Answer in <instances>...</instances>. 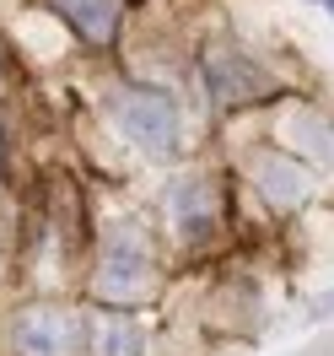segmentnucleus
I'll return each instance as SVG.
<instances>
[{"mask_svg":"<svg viewBox=\"0 0 334 356\" xmlns=\"http://www.w3.org/2000/svg\"><path fill=\"white\" fill-rule=\"evenodd\" d=\"M156 286V259H151V243L146 232L130 222H119L97 243V275H92V291L108 302V308H135L146 302Z\"/></svg>","mask_w":334,"mask_h":356,"instance_id":"nucleus-1","label":"nucleus"},{"mask_svg":"<svg viewBox=\"0 0 334 356\" xmlns=\"http://www.w3.org/2000/svg\"><path fill=\"white\" fill-rule=\"evenodd\" d=\"M108 113L119 135L135 140L140 152L151 156H173L183 140V113H178V97L162 87H146V81H124V87H113L108 97Z\"/></svg>","mask_w":334,"mask_h":356,"instance_id":"nucleus-2","label":"nucleus"},{"mask_svg":"<svg viewBox=\"0 0 334 356\" xmlns=\"http://www.w3.org/2000/svg\"><path fill=\"white\" fill-rule=\"evenodd\" d=\"M275 92H281V81H275L259 60L237 54V49H216V54L205 60V97H210L216 113H237V108H248V103L275 97Z\"/></svg>","mask_w":334,"mask_h":356,"instance_id":"nucleus-3","label":"nucleus"},{"mask_svg":"<svg viewBox=\"0 0 334 356\" xmlns=\"http://www.w3.org/2000/svg\"><path fill=\"white\" fill-rule=\"evenodd\" d=\"M76 340H81V330H76V318L60 302H27V308L11 313L17 356H70Z\"/></svg>","mask_w":334,"mask_h":356,"instance_id":"nucleus-4","label":"nucleus"},{"mask_svg":"<svg viewBox=\"0 0 334 356\" xmlns=\"http://www.w3.org/2000/svg\"><path fill=\"white\" fill-rule=\"evenodd\" d=\"M167 216H173V232H178L183 243H210V238H216V222H222L216 184L200 178V173L178 178V184L167 189Z\"/></svg>","mask_w":334,"mask_h":356,"instance_id":"nucleus-5","label":"nucleus"},{"mask_svg":"<svg viewBox=\"0 0 334 356\" xmlns=\"http://www.w3.org/2000/svg\"><path fill=\"white\" fill-rule=\"evenodd\" d=\"M248 178H253V189H259L269 205H281V211L308 200V168L291 152H253L248 156Z\"/></svg>","mask_w":334,"mask_h":356,"instance_id":"nucleus-6","label":"nucleus"},{"mask_svg":"<svg viewBox=\"0 0 334 356\" xmlns=\"http://www.w3.org/2000/svg\"><path fill=\"white\" fill-rule=\"evenodd\" d=\"M49 6H54V11L65 17V27L92 49H108L113 38H119V22H124V0H49Z\"/></svg>","mask_w":334,"mask_h":356,"instance_id":"nucleus-7","label":"nucleus"},{"mask_svg":"<svg viewBox=\"0 0 334 356\" xmlns=\"http://www.w3.org/2000/svg\"><path fill=\"white\" fill-rule=\"evenodd\" d=\"M87 351H92V356H146V330H140L124 308L92 313V324H87Z\"/></svg>","mask_w":334,"mask_h":356,"instance_id":"nucleus-8","label":"nucleus"},{"mask_svg":"<svg viewBox=\"0 0 334 356\" xmlns=\"http://www.w3.org/2000/svg\"><path fill=\"white\" fill-rule=\"evenodd\" d=\"M286 140L297 156H308V162H318V168H334V119L329 113H291L286 119Z\"/></svg>","mask_w":334,"mask_h":356,"instance_id":"nucleus-9","label":"nucleus"},{"mask_svg":"<svg viewBox=\"0 0 334 356\" xmlns=\"http://www.w3.org/2000/svg\"><path fill=\"white\" fill-rule=\"evenodd\" d=\"M329 313H334V291H329V297H312V302H308V318H329Z\"/></svg>","mask_w":334,"mask_h":356,"instance_id":"nucleus-10","label":"nucleus"},{"mask_svg":"<svg viewBox=\"0 0 334 356\" xmlns=\"http://www.w3.org/2000/svg\"><path fill=\"white\" fill-rule=\"evenodd\" d=\"M297 356H334V334H324V340H312L308 351H297Z\"/></svg>","mask_w":334,"mask_h":356,"instance_id":"nucleus-11","label":"nucleus"},{"mask_svg":"<svg viewBox=\"0 0 334 356\" xmlns=\"http://www.w3.org/2000/svg\"><path fill=\"white\" fill-rule=\"evenodd\" d=\"M0 173H6V130H0Z\"/></svg>","mask_w":334,"mask_h":356,"instance_id":"nucleus-12","label":"nucleus"},{"mask_svg":"<svg viewBox=\"0 0 334 356\" xmlns=\"http://www.w3.org/2000/svg\"><path fill=\"white\" fill-rule=\"evenodd\" d=\"M324 6H329V11H334V0H324Z\"/></svg>","mask_w":334,"mask_h":356,"instance_id":"nucleus-13","label":"nucleus"},{"mask_svg":"<svg viewBox=\"0 0 334 356\" xmlns=\"http://www.w3.org/2000/svg\"><path fill=\"white\" fill-rule=\"evenodd\" d=\"M318 6H324V0H318Z\"/></svg>","mask_w":334,"mask_h":356,"instance_id":"nucleus-14","label":"nucleus"}]
</instances>
